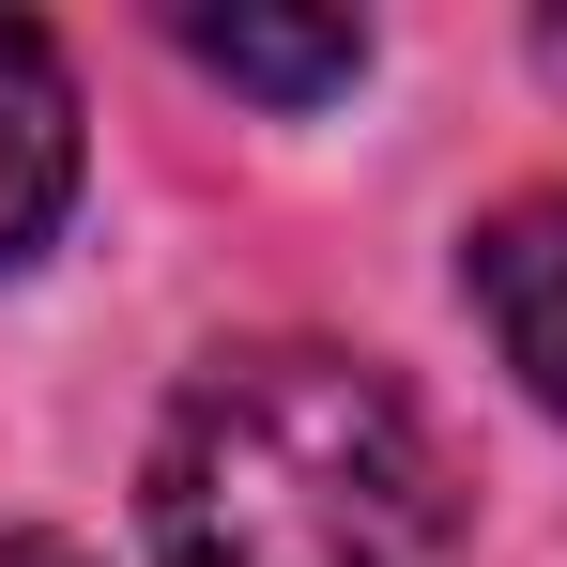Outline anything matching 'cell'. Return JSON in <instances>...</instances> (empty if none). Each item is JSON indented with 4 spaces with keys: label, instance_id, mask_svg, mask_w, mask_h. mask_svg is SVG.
Instances as JSON below:
<instances>
[{
    "label": "cell",
    "instance_id": "cell-1",
    "mask_svg": "<svg viewBox=\"0 0 567 567\" xmlns=\"http://www.w3.org/2000/svg\"><path fill=\"white\" fill-rule=\"evenodd\" d=\"M138 522L169 567H461V475L353 353H230L169 399Z\"/></svg>",
    "mask_w": 567,
    "mask_h": 567
},
{
    "label": "cell",
    "instance_id": "cell-2",
    "mask_svg": "<svg viewBox=\"0 0 567 567\" xmlns=\"http://www.w3.org/2000/svg\"><path fill=\"white\" fill-rule=\"evenodd\" d=\"M475 322H491V353L522 369V399L537 414H567V185L506 199L491 230H475Z\"/></svg>",
    "mask_w": 567,
    "mask_h": 567
},
{
    "label": "cell",
    "instance_id": "cell-3",
    "mask_svg": "<svg viewBox=\"0 0 567 567\" xmlns=\"http://www.w3.org/2000/svg\"><path fill=\"white\" fill-rule=\"evenodd\" d=\"M62 199H78V78L31 16H0V277L62 230Z\"/></svg>",
    "mask_w": 567,
    "mask_h": 567
},
{
    "label": "cell",
    "instance_id": "cell-4",
    "mask_svg": "<svg viewBox=\"0 0 567 567\" xmlns=\"http://www.w3.org/2000/svg\"><path fill=\"white\" fill-rule=\"evenodd\" d=\"M185 62H215V78H246L277 107H322L369 78V31L353 16H185Z\"/></svg>",
    "mask_w": 567,
    "mask_h": 567
},
{
    "label": "cell",
    "instance_id": "cell-5",
    "mask_svg": "<svg viewBox=\"0 0 567 567\" xmlns=\"http://www.w3.org/2000/svg\"><path fill=\"white\" fill-rule=\"evenodd\" d=\"M0 567H93V553H62V537H0Z\"/></svg>",
    "mask_w": 567,
    "mask_h": 567
},
{
    "label": "cell",
    "instance_id": "cell-6",
    "mask_svg": "<svg viewBox=\"0 0 567 567\" xmlns=\"http://www.w3.org/2000/svg\"><path fill=\"white\" fill-rule=\"evenodd\" d=\"M537 62H553V78H567V31H537Z\"/></svg>",
    "mask_w": 567,
    "mask_h": 567
}]
</instances>
